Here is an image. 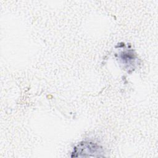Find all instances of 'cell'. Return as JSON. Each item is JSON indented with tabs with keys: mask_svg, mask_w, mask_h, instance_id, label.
I'll use <instances>...</instances> for the list:
<instances>
[{
	"mask_svg": "<svg viewBox=\"0 0 158 158\" xmlns=\"http://www.w3.org/2000/svg\"><path fill=\"white\" fill-rule=\"evenodd\" d=\"M98 152H99V148L96 145L89 143H84V144L78 145V148H76L75 150V153L84 154V156L85 154H88L90 156L89 154H97Z\"/></svg>",
	"mask_w": 158,
	"mask_h": 158,
	"instance_id": "obj_1",
	"label": "cell"
}]
</instances>
